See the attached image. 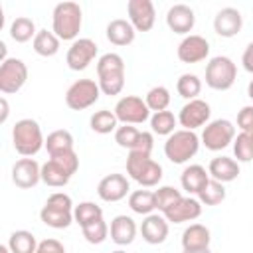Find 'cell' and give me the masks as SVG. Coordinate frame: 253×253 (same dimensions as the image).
<instances>
[{"label":"cell","instance_id":"1","mask_svg":"<svg viewBox=\"0 0 253 253\" xmlns=\"http://www.w3.org/2000/svg\"><path fill=\"white\" fill-rule=\"evenodd\" d=\"M83 26V10L77 2H59L51 12V32L61 42H75Z\"/></svg>","mask_w":253,"mask_h":253},{"label":"cell","instance_id":"2","mask_svg":"<svg viewBox=\"0 0 253 253\" xmlns=\"http://www.w3.org/2000/svg\"><path fill=\"white\" fill-rule=\"evenodd\" d=\"M97 83L103 95H119L125 87V59L119 53H103L97 59Z\"/></svg>","mask_w":253,"mask_h":253},{"label":"cell","instance_id":"3","mask_svg":"<svg viewBox=\"0 0 253 253\" xmlns=\"http://www.w3.org/2000/svg\"><path fill=\"white\" fill-rule=\"evenodd\" d=\"M12 144L18 154L24 158L36 156L42 148H45V138L42 126L36 119H20L12 128Z\"/></svg>","mask_w":253,"mask_h":253},{"label":"cell","instance_id":"4","mask_svg":"<svg viewBox=\"0 0 253 253\" xmlns=\"http://www.w3.org/2000/svg\"><path fill=\"white\" fill-rule=\"evenodd\" d=\"M73 200L65 192H53L45 200L43 208L40 210V219L53 229H65L69 227L75 217H73Z\"/></svg>","mask_w":253,"mask_h":253},{"label":"cell","instance_id":"5","mask_svg":"<svg viewBox=\"0 0 253 253\" xmlns=\"http://www.w3.org/2000/svg\"><path fill=\"white\" fill-rule=\"evenodd\" d=\"M126 174L130 180L138 182L142 188H154L160 184L164 170L162 166L152 160V154L144 152H128L126 156Z\"/></svg>","mask_w":253,"mask_h":253},{"label":"cell","instance_id":"6","mask_svg":"<svg viewBox=\"0 0 253 253\" xmlns=\"http://www.w3.org/2000/svg\"><path fill=\"white\" fill-rule=\"evenodd\" d=\"M200 136L196 134V130H186V128H178L174 130L166 142H164V154L172 164H186L190 158H194L200 150Z\"/></svg>","mask_w":253,"mask_h":253},{"label":"cell","instance_id":"7","mask_svg":"<svg viewBox=\"0 0 253 253\" xmlns=\"http://www.w3.org/2000/svg\"><path fill=\"white\" fill-rule=\"evenodd\" d=\"M237 79V65L227 55H215L206 65V85L213 91H227Z\"/></svg>","mask_w":253,"mask_h":253},{"label":"cell","instance_id":"8","mask_svg":"<svg viewBox=\"0 0 253 253\" xmlns=\"http://www.w3.org/2000/svg\"><path fill=\"white\" fill-rule=\"evenodd\" d=\"M101 97V87L95 79H77L65 91V105L71 111H83L95 105Z\"/></svg>","mask_w":253,"mask_h":253},{"label":"cell","instance_id":"9","mask_svg":"<svg viewBox=\"0 0 253 253\" xmlns=\"http://www.w3.org/2000/svg\"><path fill=\"white\" fill-rule=\"evenodd\" d=\"M233 138H235V126L231 121L227 119H215V121H210L204 130H202V144L211 150V152H217V150H223L227 148L229 144H233Z\"/></svg>","mask_w":253,"mask_h":253},{"label":"cell","instance_id":"10","mask_svg":"<svg viewBox=\"0 0 253 253\" xmlns=\"http://www.w3.org/2000/svg\"><path fill=\"white\" fill-rule=\"evenodd\" d=\"M115 142L121 148H126L128 152L152 154V148H154V136H152V132L138 130L132 125H121L115 130Z\"/></svg>","mask_w":253,"mask_h":253},{"label":"cell","instance_id":"11","mask_svg":"<svg viewBox=\"0 0 253 253\" xmlns=\"http://www.w3.org/2000/svg\"><path fill=\"white\" fill-rule=\"evenodd\" d=\"M113 111H115L119 123H123V125H142V123L150 121V109H148L146 101L136 95L121 97Z\"/></svg>","mask_w":253,"mask_h":253},{"label":"cell","instance_id":"12","mask_svg":"<svg viewBox=\"0 0 253 253\" xmlns=\"http://www.w3.org/2000/svg\"><path fill=\"white\" fill-rule=\"evenodd\" d=\"M28 81V65L18 57H8L0 63V91L4 95L18 93Z\"/></svg>","mask_w":253,"mask_h":253},{"label":"cell","instance_id":"13","mask_svg":"<svg viewBox=\"0 0 253 253\" xmlns=\"http://www.w3.org/2000/svg\"><path fill=\"white\" fill-rule=\"evenodd\" d=\"M211 117V107L204 99H192L186 101V105L178 113V125L186 130H196L200 126H206Z\"/></svg>","mask_w":253,"mask_h":253},{"label":"cell","instance_id":"14","mask_svg":"<svg viewBox=\"0 0 253 253\" xmlns=\"http://www.w3.org/2000/svg\"><path fill=\"white\" fill-rule=\"evenodd\" d=\"M97 57V43L91 38H77L71 42L67 53H65V63L71 71H83L89 67V63Z\"/></svg>","mask_w":253,"mask_h":253},{"label":"cell","instance_id":"15","mask_svg":"<svg viewBox=\"0 0 253 253\" xmlns=\"http://www.w3.org/2000/svg\"><path fill=\"white\" fill-rule=\"evenodd\" d=\"M12 182L16 188L30 190L42 182V166L34 158H20L12 166Z\"/></svg>","mask_w":253,"mask_h":253},{"label":"cell","instance_id":"16","mask_svg":"<svg viewBox=\"0 0 253 253\" xmlns=\"http://www.w3.org/2000/svg\"><path fill=\"white\" fill-rule=\"evenodd\" d=\"M128 22L136 32H150L156 22V10L150 0H128L126 4Z\"/></svg>","mask_w":253,"mask_h":253},{"label":"cell","instance_id":"17","mask_svg":"<svg viewBox=\"0 0 253 253\" xmlns=\"http://www.w3.org/2000/svg\"><path fill=\"white\" fill-rule=\"evenodd\" d=\"M176 55L182 63H200L210 55V42L204 36L190 34L178 43Z\"/></svg>","mask_w":253,"mask_h":253},{"label":"cell","instance_id":"18","mask_svg":"<svg viewBox=\"0 0 253 253\" xmlns=\"http://www.w3.org/2000/svg\"><path fill=\"white\" fill-rule=\"evenodd\" d=\"M130 194V184L125 174H107L97 184V196L103 202H121Z\"/></svg>","mask_w":253,"mask_h":253},{"label":"cell","instance_id":"19","mask_svg":"<svg viewBox=\"0 0 253 253\" xmlns=\"http://www.w3.org/2000/svg\"><path fill=\"white\" fill-rule=\"evenodd\" d=\"M168 223H186V221H194L202 215V204L198 198L194 196H182L170 210H166L162 213Z\"/></svg>","mask_w":253,"mask_h":253},{"label":"cell","instance_id":"20","mask_svg":"<svg viewBox=\"0 0 253 253\" xmlns=\"http://www.w3.org/2000/svg\"><path fill=\"white\" fill-rule=\"evenodd\" d=\"M166 26L180 36H190L196 26V14L188 4H174L166 12Z\"/></svg>","mask_w":253,"mask_h":253},{"label":"cell","instance_id":"21","mask_svg":"<svg viewBox=\"0 0 253 253\" xmlns=\"http://www.w3.org/2000/svg\"><path fill=\"white\" fill-rule=\"evenodd\" d=\"M243 28V16L237 8H221L213 18V32L219 38H235Z\"/></svg>","mask_w":253,"mask_h":253},{"label":"cell","instance_id":"22","mask_svg":"<svg viewBox=\"0 0 253 253\" xmlns=\"http://www.w3.org/2000/svg\"><path fill=\"white\" fill-rule=\"evenodd\" d=\"M168 231H170L168 219L164 215H160V213L144 215V219L140 223V235H142V239L148 245H160V243H164L166 237H168Z\"/></svg>","mask_w":253,"mask_h":253},{"label":"cell","instance_id":"23","mask_svg":"<svg viewBox=\"0 0 253 253\" xmlns=\"http://www.w3.org/2000/svg\"><path fill=\"white\" fill-rule=\"evenodd\" d=\"M136 221L130 217V215H115L111 219V225H109V235H111V241L117 243V245H130L136 237Z\"/></svg>","mask_w":253,"mask_h":253},{"label":"cell","instance_id":"24","mask_svg":"<svg viewBox=\"0 0 253 253\" xmlns=\"http://www.w3.org/2000/svg\"><path fill=\"white\" fill-rule=\"evenodd\" d=\"M208 180H210V172L202 164H190L180 174V186L184 192H188V196H198L202 188L208 184Z\"/></svg>","mask_w":253,"mask_h":253},{"label":"cell","instance_id":"25","mask_svg":"<svg viewBox=\"0 0 253 253\" xmlns=\"http://www.w3.org/2000/svg\"><path fill=\"white\" fill-rule=\"evenodd\" d=\"M208 172H210V178H213L221 184H227L239 176V162L229 156H215L210 160Z\"/></svg>","mask_w":253,"mask_h":253},{"label":"cell","instance_id":"26","mask_svg":"<svg viewBox=\"0 0 253 253\" xmlns=\"http://www.w3.org/2000/svg\"><path fill=\"white\" fill-rule=\"evenodd\" d=\"M105 36L107 40L113 43V45H119V47H125V45H130L136 38V30L132 28V24L125 18H117V20H111L107 24V30H105Z\"/></svg>","mask_w":253,"mask_h":253},{"label":"cell","instance_id":"27","mask_svg":"<svg viewBox=\"0 0 253 253\" xmlns=\"http://www.w3.org/2000/svg\"><path fill=\"white\" fill-rule=\"evenodd\" d=\"M211 241V233L204 223H190L182 231V249L196 251V249H208Z\"/></svg>","mask_w":253,"mask_h":253},{"label":"cell","instance_id":"28","mask_svg":"<svg viewBox=\"0 0 253 253\" xmlns=\"http://www.w3.org/2000/svg\"><path fill=\"white\" fill-rule=\"evenodd\" d=\"M73 144H75L73 134L69 130H65V128H57V130H53V132H49L45 136V150H47L49 156L71 152V150H75Z\"/></svg>","mask_w":253,"mask_h":253},{"label":"cell","instance_id":"29","mask_svg":"<svg viewBox=\"0 0 253 253\" xmlns=\"http://www.w3.org/2000/svg\"><path fill=\"white\" fill-rule=\"evenodd\" d=\"M69 180H71V174L65 168H61L55 160L49 158L45 164H42V182L45 186H49V188H63V186L69 184Z\"/></svg>","mask_w":253,"mask_h":253},{"label":"cell","instance_id":"30","mask_svg":"<svg viewBox=\"0 0 253 253\" xmlns=\"http://www.w3.org/2000/svg\"><path fill=\"white\" fill-rule=\"evenodd\" d=\"M128 208L138 215H150L156 210V196L150 190H134L128 194Z\"/></svg>","mask_w":253,"mask_h":253},{"label":"cell","instance_id":"31","mask_svg":"<svg viewBox=\"0 0 253 253\" xmlns=\"http://www.w3.org/2000/svg\"><path fill=\"white\" fill-rule=\"evenodd\" d=\"M6 245L10 247L12 253H36L40 243H38V239H36V235L32 231H28V229H16V231L10 233Z\"/></svg>","mask_w":253,"mask_h":253},{"label":"cell","instance_id":"32","mask_svg":"<svg viewBox=\"0 0 253 253\" xmlns=\"http://www.w3.org/2000/svg\"><path fill=\"white\" fill-rule=\"evenodd\" d=\"M59 43H61V40L53 32H47V30H38V34L32 42L34 51L42 57H53L59 51Z\"/></svg>","mask_w":253,"mask_h":253},{"label":"cell","instance_id":"33","mask_svg":"<svg viewBox=\"0 0 253 253\" xmlns=\"http://www.w3.org/2000/svg\"><path fill=\"white\" fill-rule=\"evenodd\" d=\"M38 30H36V24L32 18L28 16H18L12 20L10 24V38L16 42V43H26V42H34Z\"/></svg>","mask_w":253,"mask_h":253},{"label":"cell","instance_id":"34","mask_svg":"<svg viewBox=\"0 0 253 253\" xmlns=\"http://www.w3.org/2000/svg\"><path fill=\"white\" fill-rule=\"evenodd\" d=\"M89 125H91V130L93 132H97V134H109V132H115L119 128V119H117L115 111L101 109V111H95L91 115Z\"/></svg>","mask_w":253,"mask_h":253},{"label":"cell","instance_id":"35","mask_svg":"<svg viewBox=\"0 0 253 253\" xmlns=\"http://www.w3.org/2000/svg\"><path fill=\"white\" fill-rule=\"evenodd\" d=\"M176 125H178V117H174L172 111H160L150 115V130L158 136L168 138L176 130Z\"/></svg>","mask_w":253,"mask_h":253},{"label":"cell","instance_id":"36","mask_svg":"<svg viewBox=\"0 0 253 253\" xmlns=\"http://www.w3.org/2000/svg\"><path fill=\"white\" fill-rule=\"evenodd\" d=\"M176 91L186 101L198 99V95L202 93V79L196 73H182L176 81Z\"/></svg>","mask_w":253,"mask_h":253},{"label":"cell","instance_id":"37","mask_svg":"<svg viewBox=\"0 0 253 253\" xmlns=\"http://www.w3.org/2000/svg\"><path fill=\"white\" fill-rule=\"evenodd\" d=\"M198 200L202 206H217L225 200V186L213 178L208 180V184L202 188V192L198 194Z\"/></svg>","mask_w":253,"mask_h":253},{"label":"cell","instance_id":"38","mask_svg":"<svg viewBox=\"0 0 253 253\" xmlns=\"http://www.w3.org/2000/svg\"><path fill=\"white\" fill-rule=\"evenodd\" d=\"M73 217H75V223H79V227L95 221V219H101L103 217V208L97 206L95 202H79L75 208H73Z\"/></svg>","mask_w":253,"mask_h":253},{"label":"cell","instance_id":"39","mask_svg":"<svg viewBox=\"0 0 253 253\" xmlns=\"http://www.w3.org/2000/svg\"><path fill=\"white\" fill-rule=\"evenodd\" d=\"M81 233H83V237H85L87 243H91V245H101V243L109 237V225H107V221L101 217V219H95V221L83 225V227H81Z\"/></svg>","mask_w":253,"mask_h":253},{"label":"cell","instance_id":"40","mask_svg":"<svg viewBox=\"0 0 253 253\" xmlns=\"http://www.w3.org/2000/svg\"><path fill=\"white\" fill-rule=\"evenodd\" d=\"M150 113H160V111H166L168 105H170V91L164 87V85H156L152 87L146 97H144Z\"/></svg>","mask_w":253,"mask_h":253},{"label":"cell","instance_id":"41","mask_svg":"<svg viewBox=\"0 0 253 253\" xmlns=\"http://www.w3.org/2000/svg\"><path fill=\"white\" fill-rule=\"evenodd\" d=\"M154 196H156V210L164 213L182 198V192L174 186H158V190H154Z\"/></svg>","mask_w":253,"mask_h":253},{"label":"cell","instance_id":"42","mask_svg":"<svg viewBox=\"0 0 253 253\" xmlns=\"http://www.w3.org/2000/svg\"><path fill=\"white\" fill-rule=\"evenodd\" d=\"M233 154L237 162H251L253 160V138L249 132H239L233 138Z\"/></svg>","mask_w":253,"mask_h":253},{"label":"cell","instance_id":"43","mask_svg":"<svg viewBox=\"0 0 253 253\" xmlns=\"http://www.w3.org/2000/svg\"><path fill=\"white\" fill-rule=\"evenodd\" d=\"M49 158L55 160L61 168H65L71 176L79 170V156H77L75 150H71V152H63V154H55V156H49Z\"/></svg>","mask_w":253,"mask_h":253},{"label":"cell","instance_id":"44","mask_svg":"<svg viewBox=\"0 0 253 253\" xmlns=\"http://www.w3.org/2000/svg\"><path fill=\"white\" fill-rule=\"evenodd\" d=\"M237 126L241 132H249L253 128V105L241 107V111L237 113Z\"/></svg>","mask_w":253,"mask_h":253},{"label":"cell","instance_id":"45","mask_svg":"<svg viewBox=\"0 0 253 253\" xmlns=\"http://www.w3.org/2000/svg\"><path fill=\"white\" fill-rule=\"evenodd\" d=\"M36 253H65V247H63L61 241H57V239H53V237H47V239L40 241Z\"/></svg>","mask_w":253,"mask_h":253},{"label":"cell","instance_id":"46","mask_svg":"<svg viewBox=\"0 0 253 253\" xmlns=\"http://www.w3.org/2000/svg\"><path fill=\"white\" fill-rule=\"evenodd\" d=\"M241 65L247 73L253 75V42L247 43V47L243 49V55H241Z\"/></svg>","mask_w":253,"mask_h":253},{"label":"cell","instance_id":"47","mask_svg":"<svg viewBox=\"0 0 253 253\" xmlns=\"http://www.w3.org/2000/svg\"><path fill=\"white\" fill-rule=\"evenodd\" d=\"M0 105H2V117H0V123H6V119H8V101H6V97H2L0 99Z\"/></svg>","mask_w":253,"mask_h":253},{"label":"cell","instance_id":"48","mask_svg":"<svg viewBox=\"0 0 253 253\" xmlns=\"http://www.w3.org/2000/svg\"><path fill=\"white\" fill-rule=\"evenodd\" d=\"M182 253H211V251H210V247H208V249H196V251H186V249H182Z\"/></svg>","mask_w":253,"mask_h":253},{"label":"cell","instance_id":"49","mask_svg":"<svg viewBox=\"0 0 253 253\" xmlns=\"http://www.w3.org/2000/svg\"><path fill=\"white\" fill-rule=\"evenodd\" d=\"M247 95H249V99L253 101V79H251L249 85H247Z\"/></svg>","mask_w":253,"mask_h":253},{"label":"cell","instance_id":"50","mask_svg":"<svg viewBox=\"0 0 253 253\" xmlns=\"http://www.w3.org/2000/svg\"><path fill=\"white\" fill-rule=\"evenodd\" d=\"M0 253H12L8 245H0Z\"/></svg>","mask_w":253,"mask_h":253},{"label":"cell","instance_id":"51","mask_svg":"<svg viewBox=\"0 0 253 253\" xmlns=\"http://www.w3.org/2000/svg\"><path fill=\"white\" fill-rule=\"evenodd\" d=\"M111 253H126V251H123V249H117V251H111Z\"/></svg>","mask_w":253,"mask_h":253},{"label":"cell","instance_id":"52","mask_svg":"<svg viewBox=\"0 0 253 253\" xmlns=\"http://www.w3.org/2000/svg\"><path fill=\"white\" fill-rule=\"evenodd\" d=\"M249 134H251V138H253V128H251V130H249Z\"/></svg>","mask_w":253,"mask_h":253}]
</instances>
